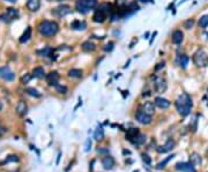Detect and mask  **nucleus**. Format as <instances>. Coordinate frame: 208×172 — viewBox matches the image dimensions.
<instances>
[{
    "instance_id": "f257e3e1",
    "label": "nucleus",
    "mask_w": 208,
    "mask_h": 172,
    "mask_svg": "<svg viewBox=\"0 0 208 172\" xmlns=\"http://www.w3.org/2000/svg\"><path fill=\"white\" fill-rule=\"evenodd\" d=\"M175 105H176L178 113L182 117H186V115H190L191 109H192V99H191V97L187 94H182L177 98Z\"/></svg>"
},
{
    "instance_id": "f03ea898",
    "label": "nucleus",
    "mask_w": 208,
    "mask_h": 172,
    "mask_svg": "<svg viewBox=\"0 0 208 172\" xmlns=\"http://www.w3.org/2000/svg\"><path fill=\"white\" fill-rule=\"evenodd\" d=\"M37 30L40 31V34L42 36H44L46 38H50L54 36L59 30V26L57 22L54 21H49V20H44L40 21V24L37 26Z\"/></svg>"
},
{
    "instance_id": "7ed1b4c3",
    "label": "nucleus",
    "mask_w": 208,
    "mask_h": 172,
    "mask_svg": "<svg viewBox=\"0 0 208 172\" xmlns=\"http://www.w3.org/2000/svg\"><path fill=\"white\" fill-rule=\"evenodd\" d=\"M97 7V0H78L75 5V8L79 13L86 14L90 9Z\"/></svg>"
},
{
    "instance_id": "20e7f679",
    "label": "nucleus",
    "mask_w": 208,
    "mask_h": 172,
    "mask_svg": "<svg viewBox=\"0 0 208 172\" xmlns=\"http://www.w3.org/2000/svg\"><path fill=\"white\" fill-rule=\"evenodd\" d=\"M193 62L198 67H206L208 65V56L204 50H198L193 54Z\"/></svg>"
},
{
    "instance_id": "39448f33",
    "label": "nucleus",
    "mask_w": 208,
    "mask_h": 172,
    "mask_svg": "<svg viewBox=\"0 0 208 172\" xmlns=\"http://www.w3.org/2000/svg\"><path fill=\"white\" fill-rule=\"evenodd\" d=\"M19 18V10L16 8H13V7H9V8H6V12L4 14L0 15V21H4V22H12L14 20H16Z\"/></svg>"
},
{
    "instance_id": "423d86ee",
    "label": "nucleus",
    "mask_w": 208,
    "mask_h": 172,
    "mask_svg": "<svg viewBox=\"0 0 208 172\" xmlns=\"http://www.w3.org/2000/svg\"><path fill=\"white\" fill-rule=\"evenodd\" d=\"M167 87H168L167 81L163 78H161V76L155 78V80H154V90H155L156 93L163 94L167 90Z\"/></svg>"
},
{
    "instance_id": "0eeeda50",
    "label": "nucleus",
    "mask_w": 208,
    "mask_h": 172,
    "mask_svg": "<svg viewBox=\"0 0 208 172\" xmlns=\"http://www.w3.org/2000/svg\"><path fill=\"white\" fill-rule=\"evenodd\" d=\"M72 12L71 6L68 5H60L58 6L57 8H54L52 10V15L57 16V18H62V16H66L67 14H70Z\"/></svg>"
},
{
    "instance_id": "6e6552de",
    "label": "nucleus",
    "mask_w": 208,
    "mask_h": 172,
    "mask_svg": "<svg viewBox=\"0 0 208 172\" xmlns=\"http://www.w3.org/2000/svg\"><path fill=\"white\" fill-rule=\"evenodd\" d=\"M0 78L4 79L5 81H13L15 79V74L14 72L9 68L8 66H4V67H0Z\"/></svg>"
},
{
    "instance_id": "1a4fd4ad",
    "label": "nucleus",
    "mask_w": 208,
    "mask_h": 172,
    "mask_svg": "<svg viewBox=\"0 0 208 172\" xmlns=\"http://www.w3.org/2000/svg\"><path fill=\"white\" fill-rule=\"evenodd\" d=\"M135 119H137L138 123L142 124V125H149V124L153 121V119H151V115H147V113H145L143 111H139V112H137V115H135Z\"/></svg>"
},
{
    "instance_id": "9d476101",
    "label": "nucleus",
    "mask_w": 208,
    "mask_h": 172,
    "mask_svg": "<svg viewBox=\"0 0 208 172\" xmlns=\"http://www.w3.org/2000/svg\"><path fill=\"white\" fill-rule=\"evenodd\" d=\"M176 170L182 172H197L194 165L191 163H187V162H180V163L176 164Z\"/></svg>"
},
{
    "instance_id": "9b49d317",
    "label": "nucleus",
    "mask_w": 208,
    "mask_h": 172,
    "mask_svg": "<svg viewBox=\"0 0 208 172\" xmlns=\"http://www.w3.org/2000/svg\"><path fill=\"white\" fill-rule=\"evenodd\" d=\"M28 112V106H27V103L24 101H20L16 104V107H15V113L19 115V117H24Z\"/></svg>"
},
{
    "instance_id": "f8f14e48",
    "label": "nucleus",
    "mask_w": 208,
    "mask_h": 172,
    "mask_svg": "<svg viewBox=\"0 0 208 172\" xmlns=\"http://www.w3.org/2000/svg\"><path fill=\"white\" fill-rule=\"evenodd\" d=\"M106 15H108V14H106L103 9H101L100 7H98L97 9H95V13H94V15H93V20L97 23H102L105 21Z\"/></svg>"
},
{
    "instance_id": "ddd939ff",
    "label": "nucleus",
    "mask_w": 208,
    "mask_h": 172,
    "mask_svg": "<svg viewBox=\"0 0 208 172\" xmlns=\"http://www.w3.org/2000/svg\"><path fill=\"white\" fill-rule=\"evenodd\" d=\"M45 79L48 81V83L49 86H57L58 84V81H59V74H58V72L53 71V72H50L49 74L45 75Z\"/></svg>"
},
{
    "instance_id": "4468645a",
    "label": "nucleus",
    "mask_w": 208,
    "mask_h": 172,
    "mask_svg": "<svg viewBox=\"0 0 208 172\" xmlns=\"http://www.w3.org/2000/svg\"><path fill=\"white\" fill-rule=\"evenodd\" d=\"M141 111L149 115H153L155 113V103L153 102H145L141 106Z\"/></svg>"
},
{
    "instance_id": "2eb2a0df",
    "label": "nucleus",
    "mask_w": 208,
    "mask_h": 172,
    "mask_svg": "<svg viewBox=\"0 0 208 172\" xmlns=\"http://www.w3.org/2000/svg\"><path fill=\"white\" fill-rule=\"evenodd\" d=\"M102 165L105 170H111V169L115 166V158H113L112 156L106 155L102 159Z\"/></svg>"
},
{
    "instance_id": "dca6fc26",
    "label": "nucleus",
    "mask_w": 208,
    "mask_h": 172,
    "mask_svg": "<svg viewBox=\"0 0 208 172\" xmlns=\"http://www.w3.org/2000/svg\"><path fill=\"white\" fill-rule=\"evenodd\" d=\"M175 147V142H173V140H171V139H169L168 141L165 142V145L162 147H157V151H159V154H165V153H168V151H170V150H172V148Z\"/></svg>"
},
{
    "instance_id": "f3484780",
    "label": "nucleus",
    "mask_w": 208,
    "mask_h": 172,
    "mask_svg": "<svg viewBox=\"0 0 208 172\" xmlns=\"http://www.w3.org/2000/svg\"><path fill=\"white\" fill-rule=\"evenodd\" d=\"M26 6L30 12H37L40 7V0H28Z\"/></svg>"
},
{
    "instance_id": "a211bd4d",
    "label": "nucleus",
    "mask_w": 208,
    "mask_h": 172,
    "mask_svg": "<svg viewBox=\"0 0 208 172\" xmlns=\"http://www.w3.org/2000/svg\"><path fill=\"white\" fill-rule=\"evenodd\" d=\"M156 106H159V109H168L170 106V102L167 99V98L163 97H155V101H154Z\"/></svg>"
},
{
    "instance_id": "6ab92c4d",
    "label": "nucleus",
    "mask_w": 208,
    "mask_h": 172,
    "mask_svg": "<svg viewBox=\"0 0 208 172\" xmlns=\"http://www.w3.org/2000/svg\"><path fill=\"white\" fill-rule=\"evenodd\" d=\"M184 40V34L182 30H175L172 32V43L175 44H180Z\"/></svg>"
},
{
    "instance_id": "aec40b11",
    "label": "nucleus",
    "mask_w": 208,
    "mask_h": 172,
    "mask_svg": "<svg viewBox=\"0 0 208 172\" xmlns=\"http://www.w3.org/2000/svg\"><path fill=\"white\" fill-rule=\"evenodd\" d=\"M81 49H82L83 52H93V51H95V49H96V45L94 44L93 42L87 40V42H83V43L81 44Z\"/></svg>"
},
{
    "instance_id": "412c9836",
    "label": "nucleus",
    "mask_w": 208,
    "mask_h": 172,
    "mask_svg": "<svg viewBox=\"0 0 208 172\" xmlns=\"http://www.w3.org/2000/svg\"><path fill=\"white\" fill-rule=\"evenodd\" d=\"M31 75H32L34 78H37V79H43V78H45L44 68H43V67H35V68L32 69Z\"/></svg>"
},
{
    "instance_id": "4be33fe9",
    "label": "nucleus",
    "mask_w": 208,
    "mask_h": 172,
    "mask_svg": "<svg viewBox=\"0 0 208 172\" xmlns=\"http://www.w3.org/2000/svg\"><path fill=\"white\" fill-rule=\"evenodd\" d=\"M86 22L84 21H79V20H75V21H73L71 23V28L72 29H75V30H83L86 29Z\"/></svg>"
},
{
    "instance_id": "5701e85b",
    "label": "nucleus",
    "mask_w": 208,
    "mask_h": 172,
    "mask_svg": "<svg viewBox=\"0 0 208 172\" xmlns=\"http://www.w3.org/2000/svg\"><path fill=\"white\" fill-rule=\"evenodd\" d=\"M190 162L195 166V165H200L202 163V159H201V157H200V155L198 153H193L190 156Z\"/></svg>"
},
{
    "instance_id": "b1692460",
    "label": "nucleus",
    "mask_w": 208,
    "mask_h": 172,
    "mask_svg": "<svg viewBox=\"0 0 208 172\" xmlns=\"http://www.w3.org/2000/svg\"><path fill=\"white\" fill-rule=\"evenodd\" d=\"M94 139H95L96 141H102L103 139H104V129H103L101 126H98V127L95 129Z\"/></svg>"
},
{
    "instance_id": "393cba45",
    "label": "nucleus",
    "mask_w": 208,
    "mask_h": 172,
    "mask_svg": "<svg viewBox=\"0 0 208 172\" xmlns=\"http://www.w3.org/2000/svg\"><path fill=\"white\" fill-rule=\"evenodd\" d=\"M140 134V132H139V129L138 128H131V129H129L127 131V134H126V139L127 140H129V141H133L135 137L138 136Z\"/></svg>"
},
{
    "instance_id": "a878e982",
    "label": "nucleus",
    "mask_w": 208,
    "mask_h": 172,
    "mask_svg": "<svg viewBox=\"0 0 208 172\" xmlns=\"http://www.w3.org/2000/svg\"><path fill=\"white\" fill-rule=\"evenodd\" d=\"M68 76L70 78H73V79H79L82 76V71L79 69V68H72L68 71Z\"/></svg>"
},
{
    "instance_id": "bb28decb",
    "label": "nucleus",
    "mask_w": 208,
    "mask_h": 172,
    "mask_svg": "<svg viewBox=\"0 0 208 172\" xmlns=\"http://www.w3.org/2000/svg\"><path fill=\"white\" fill-rule=\"evenodd\" d=\"M146 141H147L146 135H145V134H139L132 142L134 143V145H137V146H141V145H143V143H146Z\"/></svg>"
},
{
    "instance_id": "cd10ccee",
    "label": "nucleus",
    "mask_w": 208,
    "mask_h": 172,
    "mask_svg": "<svg viewBox=\"0 0 208 172\" xmlns=\"http://www.w3.org/2000/svg\"><path fill=\"white\" fill-rule=\"evenodd\" d=\"M30 36H31V28L30 27H28V28H27V30L23 32V35L21 36V37H20V40H20V43H26L27 40L30 38Z\"/></svg>"
},
{
    "instance_id": "c85d7f7f",
    "label": "nucleus",
    "mask_w": 208,
    "mask_h": 172,
    "mask_svg": "<svg viewBox=\"0 0 208 172\" xmlns=\"http://www.w3.org/2000/svg\"><path fill=\"white\" fill-rule=\"evenodd\" d=\"M26 93L28 94V95L32 96V97H40V96H42L40 91H38L37 89H35V88H27L26 89Z\"/></svg>"
},
{
    "instance_id": "c756f323",
    "label": "nucleus",
    "mask_w": 208,
    "mask_h": 172,
    "mask_svg": "<svg viewBox=\"0 0 208 172\" xmlns=\"http://www.w3.org/2000/svg\"><path fill=\"white\" fill-rule=\"evenodd\" d=\"M199 27L200 28H202V29H205V28H207L208 27V14H206V15H204V16L200 18Z\"/></svg>"
},
{
    "instance_id": "7c9ffc66",
    "label": "nucleus",
    "mask_w": 208,
    "mask_h": 172,
    "mask_svg": "<svg viewBox=\"0 0 208 172\" xmlns=\"http://www.w3.org/2000/svg\"><path fill=\"white\" fill-rule=\"evenodd\" d=\"M187 64H189V57L185 56V54H182L179 57V66L182 67V68H186Z\"/></svg>"
},
{
    "instance_id": "2f4dec72",
    "label": "nucleus",
    "mask_w": 208,
    "mask_h": 172,
    "mask_svg": "<svg viewBox=\"0 0 208 172\" xmlns=\"http://www.w3.org/2000/svg\"><path fill=\"white\" fill-rule=\"evenodd\" d=\"M172 157H175L173 155H170V156H168V157L164 159V161H162L161 163L157 164V166H156V168H157V169H163V168H165V165L168 164V162L170 161V159H172Z\"/></svg>"
},
{
    "instance_id": "473e14b6",
    "label": "nucleus",
    "mask_w": 208,
    "mask_h": 172,
    "mask_svg": "<svg viewBox=\"0 0 208 172\" xmlns=\"http://www.w3.org/2000/svg\"><path fill=\"white\" fill-rule=\"evenodd\" d=\"M193 24H194V20H193V19H187V20L184 21V23H183V26H184L185 29H191V28L193 27Z\"/></svg>"
},
{
    "instance_id": "72a5a7b5",
    "label": "nucleus",
    "mask_w": 208,
    "mask_h": 172,
    "mask_svg": "<svg viewBox=\"0 0 208 172\" xmlns=\"http://www.w3.org/2000/svg\"><path fill=\"white\" fill-rule=\"evenodd\" d=\"M56 90H57V93L59 94H66L67 91H68L66 86H62V84H57V86H56Z\"/></svg>"
},
{
    "instance_id": "f704fd0d",
    "label": "nucleus",
    "mask_w": 208,
    "mask_h": 172,
    "mask_svg": "<svg viewBox=\"0 0 208 172\" xmlns=\"http://www.w3.org/2000/svg\"><path fill=\"white\" fill-rule=\"evenodd\" d=\"M31 78H32V75H31V74H26V75H23L22 78H21V83H22V84L29 83V81H30V80H31Z\"/></svg>"
},
{
    "instance_id": "c9c22d12",
    "label": "nucleus",
    "mask_w": 208,
    "mask_h": 172,
    "mask_svg": "<svg viewBox=\"0 0 208 172\" xmlns=\"http://www.w3.org/2000/svg\"><path fill=\"white\" fill-rule=\"evenodd\" d=\"M20 161V158H19V156H16V155H11V156H8L7 158H6V163H9V162H19Z\"/></svg>"
},
{
    "instance_id": "e433bc0d",
    "label": "nucleus",
    "mask_w": 208,
    "mask_h": 172,
    "mask_svg": "<svg viewBox=\"0 0 208 172\" xmlns=\"http://www.w3.org/2000/svg\"><path fill=\"white\" fill-rule=\"evenodd\" d=\"M113 48H115V43H113V42H109V43L104 46V51H105V52H111V51L113 50Z\"/></svg>"
},
{
    "instance_id": "4c0bfd02",
    "label": "nucleus",
    "mask_w": 208,
    "mask_h": 172,
    "mask_svg": "<svg viewBox=\"0 0 208 172\" xmlns=\"http://www.w3.org/2000/svg\"><path fill=\"white\" fill-rule=\"evenodd\" d=\"M8 132V128L5 127V126H2L1 124H0V137H2L6 134V133Z\"/></svg>"
},
{
    "instance_id": "58836bf2",
    "label": "nucleus",
    "mask_w": 208,
    "mask_h": 172,
    "mask_svg": "<svg viewBox=\"0 0 208 172\" xmlns=\"http://www.w3.org/2000/svg\"><path fill=\"white\" fill-rule=\"evenodd\" d=\"M141 157H142V159H143V162H146V163L148 164V165H149V164L151 163V159L149 158V156H148L147 154H142Z\"/></svg>"
},
{
    "instance_id": "ea45409f",
    "label": "nucleus",
    "mask_w": 208,
    "mask_h": 172,
    "mask_svg": "<svg viewBox=\"0 0 208 172\" xmlns=\"http://www.w3.org/2000/svg\"><path fill=\"white\" fill-rule=\"evenodd\" d=\"M91 149V140L90 139H88L87 140V142H86V151H89V150Z\"/></svg>"
},
{
    "instance_id": "a19ab883",
    "label": "nucleus",
    "mask_w": 208,
    "mask_h": 172,
    "mask_svg": "<svg viewBox=\"0 0 208 172\" xmlns=\"http://www.w3.org/2000/svg\"><path fill=\"white\" fill-rule=\"evenodd\" d=\"M164 66H165V62H159V65H157V66H156L155 68H154V71H155V72L159 71V69H162V68H163Z\"/></svg>"
},
{
    "instance_id": "79ce46f5",
    "label": "nucleus",
    "mask_w": 208,
    "mask_h": 172,
    "mask_svg": "<svg viewBox=\"0 0 208 172\" xmlns=\"http://www.w3.org/2000/svg\"><path fill=\"white\" fill-rule=\"evenodd\" d=\"M109 150L106 149V148H104V149H97V153L98 154H104V153H108Z\"/></svg>"
},
{
    "instance_id": "37998d69",
    "label": "nucleus",
    "mask_w": 208,
    "mask_h": 172,
    "mask_svg": "<svg viewBox=\"0 0 208 172\" xmlns=\"http://www.w3.org/2000/svg\"><path fill=\"white\" fill-rule=\"evenodd\" d=\"M5 1H8L11 4H15V2H16V0H5Z\"/></svg>"
},
{
    "instance_id": "c03bdc74",
    "label": "nucleus",
    "mask_w": 208,
    "mask_h": 172,
    "mask_svg": "<svg viewBox=\"0 0 208 172\" xmlns=\"http://www.w3.org/2000/svg\"><path fill=\"white\" fill-rule=\"evenodd\" d=\"M140 1H141V2H149V1H153V0H140Z\"/></svg>"
},
{
    "instance_id": "a18cd8bd",
    "label": "nucleus",
    "mask_w": 208,
    "mask_h": 172,
    "mask_svg": "<svg viewBox=\"0 0 208 172\" xmlns=\"http://www.w3.org/2000/svg\"><path fill=\"white\" fill-rule=\"evenodd\" d=\"M2 107H4V105H2V103H1V102H0V111L2 110Z\"/></svg>"
},
{
    "instance_id": "49530a36",
    "label": "nucleus",
    "mask_w": 208,
    "mask_h": 172,
    "mask_svg": "<svg viewBox=\"0 0 208 172\" xmlns=\"http://www.w3.org/2000/svg\"><path fill=\"white\" fill-rule=\"evenodd\" d=\"M57 1H64V0H57Z\"/></svg>"
},
{
    "instance_id": "de8ad7c7",
    "label": "nucleus",
    "mask_w": 208,
    "mask_h": 172,
    "mask_svg": "<svg viewBox=\"0 0 208 172\" xmlns=\"http://www.w3.org/2000/svg\"><path fill=\"white\" fill-rule=\"evenodd\" d=\"M0 124H1V123H0Z\"/></svg>"
}]
</instances>
